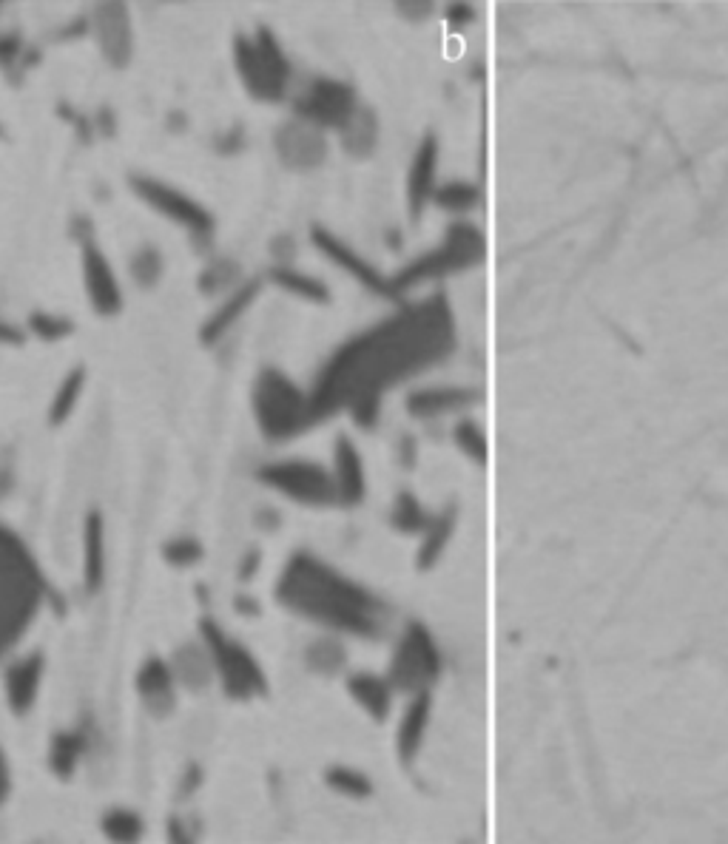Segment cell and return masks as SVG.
<instances>
[{
  "instance_id": "cell-28",
  "label": "cell",
  "mask_w": 728,
  "mask_h": 844,
  "mask_svg": "<svg viewBox=\"0 0 728 844\" xmlns=\"http://www.w3.org/2000/svg\"><path fill=\"white\" fill-rule=\"evenodd\" d=\"M393 523L399 526L401 532H427L433 518L424 512V506L410 492H404V495H399L396 509H393Z\"/></svg>"
},
{
  "instance_id": "cell-37",
  "label": "cell",
  "mask_w": 728,
  "mask_h": 844,
  "mask_svg": "<svg viewBox=\"0 0 728 844\" xmlns=\"http://www.w3.org/2000/svg\"><path fill=\"white\" fill-rule=\"evenodd\" d=\"M165 557H168L171 563H182V566H188V563H197V560H200L202 546L197 543V540L180 538L165 546Z\"/></svg>"
},
{
  "instance_id": "cell-26",
  "label": "cell",
  "mask_w": 728,
  "mask_h": 844,
  "mask_svg": "<svg viewBox=\"0 0 728 844\" xmlns=\"http://www.w3.org/2000/svg\"><path fill=\"white\" fill-rule=\"evenodd\" d=\"M254 296H256V285H245V288H239L237 293L231 296V302L219 307L217 316L202 327V342H214V339H219V336H222V333L234 324V319H237L239 313L251 305V299H254Z\"/></svg>"
},
{
  "instance_id": "cell-35",
  "label": "cell",
  "mask_w": 728,
  "mask_h": 844,
  "mask_svg": "<svg viewBox=\"0 0 728 844\" xmlns=\"http://www.w3.org/2000/svg\"><path fill=\"white\" fill-rule=\"evenodd\" d=\"M160 270H163V259H160V253L151 251V248L137 253V256H134V262H131V273H134V279H137L140 285H146V288L160 279Z\"/></svg>"
},
{
  "instance_id": "cell-31",
  "label": "cell",
  "mask_w": 728,
  "mask_h": 844,
  "mask_svg": "<svg viewBox=\"0 0 728 844\" xmlns=\"http://www.w3.org/2000/svg\"><path fill=\"white\" fill-rule=\"evenodd\" d=\"M80 751H83V737H77V734L57 737L55 745H52V768L60 776H69L74 771V762H77Z\"/></svg>"
},
{
  "instance_id": "cell-23",
  "label": "cell",
  "mask_w": 728,
  "mask_h": 844,
  "mask_svg": "<svg viewBox=\"0 0 728 844\" xmlns=\"http://www.w3.org/2000/svg\"><path fill=\"white\" fill-rule=\"evenodd\" d=\"M339 134L350 154H367L379 140V120L370 108L359 106V111L347 120V126Z\"/></svg>"
},
{
  "instance_id": "cell-27",
  "label": "cell",
  "mask_w": 728,
  "mask_h": 844,
  "mask_svg": "<svg viewBox=\"0 0 728 844\" xmlns=\"http://www.w3.org/2000/svg\"><path fill=\"white\" fill-rule=\"evenodd\" d=\"M453 523H455V515L453 512H441L438 518H433V523L427 526V538H424V546H421L419 552V566H430V563H436V557L441 555V549L447 546V540H450V532H453Z\"/></svg>"
},
{
  "instance_id": "cell-15",
  "label": "cell",
  "mask_w": 728,
  "mask_h": 844,
  "mask_svg": "<svg viewBox=\"0 0 728 844\" xmlns=\"http://www.w3.org/2000/svg\"><path fill=\"white\" fill-rule=\"evenodd\" d=\"M174 674H171V665L163 663V660H148L140 674H137V691H140V700L146 705L148 711L154 717H168L174 711Z\"/></svg>"
},
{
  "instance_id": "cell-10",
  "label": "cell",
  "mask_w": 728,
  "mask_h": 844,
  "mask_svg": "<svg viewBox=\"0 0 728 844\" xmlns=\"http://www.w3.org/2000/svg\"><path fill=\"white\" fill-rule=\"evenodd\" d=\"M259 478L282 495L293 501L308 503V506H330L336 503V484L328 469L308 461H285V464H271L259 472Z\"/></svg>"
},
{
  "instance_id": "cell-4",
  "label": "cell",
  "mask_w": 728,
  "mask_h": 844,
  "mask_svg": "<svg viewBox=\"0 0 728 844\" xmlns=\"http://www.w3.org/2000/svg\"><path fill=\"white\" fill-rule=\"evenodd\" d=\"M237 72L245 89L256 100L276 103L291 89V63L268 29H259L254 37H237Z\"/></svg>"
},
{
  "instance_id": "cell-22",
  "label": "cell",
  "mask_w": 728,
  "mask_h": 844,
  "mask_svg": "<svg viewBox=\"0 0 728 844\" xmlns=\"http://www.w3.org/2000/svg\"><path fill=\"white\" fill-rule=\"evenodd\" d=\"M427 717H430V697L427 691H419L413 705L407 708V714L401 719L399 725V754L410 762L416 751H419L421 737H424V728H427Z\"/></svg>"
},
{
  "instance_id": "cell-34",
  "label": "cell",
  "mask_w": 728,
  "mask_h": 844,
  "mask_svg": "<svg viewBox=\"0 0 728 844\" xmlns=\"http://www.w3.org/2000/svg\"><path fill=\"white\" fill-rule=\"evenodd\" d=\"M455 441H458V447L464 449L470 458H475L478 464H484V458H487V441H484L481 427H475L473 421H464V424L455 430Z\"/></svg>"
},
{
  "instance_id": "cell-3",
  "label": "cell",
  "mask_w": 728,
  "mask_h": 844,
  "mask_svg": "<svg viewBox=\"0 0 728 844\" xmlns=\"http://www.w3.org/2000/svg\"><path fill=\"white\" fill-rule=\"evenodd\" d=\"M46 583L23 540L0 526V651L12 648L35 620Z\"/></svg>"
},
{
  "instance_id": "cell-7",
  "label": "cell",
  "mask_w": 728,
  "mask_h": 844,
  "mask_svg": "<svg viewBox=\"0 0 728 844\" xmlns=\"http://www.w3.org/2000/svg\"><path fill=\"white\" fill-rule=\"evenodd\" d=\"M293 108H296L299 120H305L319 131H325V128L342 131L347 126V120L359 111V97H356L353 86H347L342 80L316 77L296 94Z\"/></svg>"
},
{
  "instance_id": "cell-38",
  "label": "cell",
  "mask_w": 728,
  "mask_h": 844,
  "mask_svg": "<svg viewBox=\"0 0 728 844\" xmlns=\"http://www.w3.org/2000/svg\"><path fill=\"white\" fill-rule=\"evenodd\" d=\"M234 279H237V268H234L231 262H214V265H208V268H205L200 285H202V290H217V288H225V285H228V282H234Z\"/></svg>"
},
{
  "instance_id": "cell-33",
  "label": "cell",
  "mask_w": 728,
  "mask_h": 844,
  "mask_svg": "<svg viewBox=\"0 0 728 844\" xmlns=\"http://www.w3.org/2000/svg\"><path fill=\"white\" fill-rule=\"evenodd\" d=\"M308 663L316 671H336L345 663V654H342V646H336L333 640H319L308 648Z\"/></svg>"
},
{
  "instance_id": "cell-29",
  "label": "cell",
  "mask_w": 728,
  "mask_h": 844,
  "mask_svg": "<svg viewBox=\"0 0 728 844\" xmlns=\"http://www.w3.org/2000/svg\"><path fill=\"white\" fill-rule=\"evenodd\" d=\"M433 197H436V202L444 211L467 214L475 202H478V191H475L473 185H467V182H450V185H444V188H436Z\"/></svg>"
},
{
  "instance_id": "cell-25",
  "label": "cell",
  "mask_w": 728,
  "mask_h": 844,
  "mask_svg": "<svg viewBox=\"0 0 728 844\" xmlns=\"http://www.w3.org/2000/svg\"><path fill=\"white\" fill-rule=\"evenodd\" d=\"M350 694L362 702L364 708L376 719H382L387 714V708H390V688L382 680L370 677V674H356L350 680Z\"/></svg>"
},
{
  "instance_id": "cell-42",
  "label": "cell",
  "mask_w": 728,
  "mask_h": 844,
  "mask_svg": "<svg viewBox=\"0 0 728 844\" xmlns=\"http://www.w3.org/2000/svg\"><path fill=\"white\" fill-rule=\"evenodd\" d=\"M0 342H20L18 330H12V327L0 324Z\"/></svg>"
},
{
  "instance_id": "cell-5",
  "label": "cell",
  "mask_w": 728,
  "mask_h": 844,
  "mask_svg": "<svg viewBox=\"0 0 728 844\" xmlns=\"http://www.w3.org/2000/svg\"><path fill=\"white\" fill-rule=\"evenodd\" d=\"M254 413L262 432L273 441L291 438L310 427L308 393H302L291 378L276 370H265L256 381Z\"/></svg>"
},
{
  "instance_id": "cell-18",
  "label": "cell",
  "mask_w": 728,
  "mask_h": 844,
  "mask_svg": "<svg viewBox=\"0 0 728 844\" xmlns=\"http://www.w3.org/2000/svg\"><path fill=\"white\" fill-rule=\"evenodd\" d=\"M333 484H336V498L342 503H359L364 498V467L362 455L356 452V447L339 438L336 441V458H333Z\"/></svg>"
},
{
  "instance_id": "cell-20",
  "label": "cell",
  "mask_w": 728,
  "mask_h": 844,
  "mask_svg": "<svg viewBox=\"0 0 728 844\" xmlns=\"http://www.w3.org/2000/svg\"><path fill=\"white\" fill-rule=\"evenodd\" d=\"M43 680V657L40 654H29L9 668L6 674V691H9V702L12 708L23 714L32 708V702L37 697V688Z\"/></svg>"
},
{
  "instance_id": "cell-8",
  "label": "cell",
  "mask_w": 728,
  "mask_h": 844,
  "mask_svg": "<svg viewBox=\"0 0 728 844\" xmlns=\"http://www.w3.org/2000/svg\"><path fill=\"white\" fill-rule=\"evenodd\" d=\"M202 637H205V648L211 651L214 671L222 677V685L231 697H254L265 691V677L245 648L231 637H225L214 623H202Z\"/></svg>"
},
{
  "instance_id": "cell-21",
  "label": "cell",
  "mask_w": 728,
  "mask_h": 844,
  "mask_svg": "<svg viewBox=\"0 0 728 844\" xmlns=\"http://www.w3.org/2000/svg\"><path fill=\"white\" fill-rule=\"evenodd\" d=\"M470 398H475L473 390H464V387H438V390H421L416 396H410L407 401V410L416 415V418H433V415L450 413V410H458L464 404H470Z\"/></svg>"
},
{
  "instance_id": "cell-24",
  "label": "cell",
  "mask_w": 728,
  "mask_h": 844,
  "mask_svg": "<svg viewBox=\"0 0 728 844\" xmlns=\"http://www.w3.org/2000/svg\"><path fill=\"white\" fill-rule=\"evenodd\" d=\"M106 543H103V521L100 515H91L86 523V586L91 592L103 580V566H106Z\"/></svg>"
},
{
  "instance_id": "cell-17",
  "label": "cell",
  "mask_w": 728,
  "mask_h": 844,
  "mask_svg": "<svg viewBox=\"0 0 728 844\" xmlns=\"http://www.w3.org/2000/svg\"><path fill=\"white\" fill-rule=\"evenodd\" d=\"M313 239H316V245L328 253L333 262H339L347 273H353V276H356L359 282H364L367 288L376 290V293H382V296H396L393 288H390V282H384L382 276L373 270V265H367L359 253L350 251L342 239H336V236L328 234V231H322V228H316V231H313Z\"/></svg>"
},
{
  "instance_id": "cell-6",
  "label": "cell",
  "mask_w": 728,
  "mask_h": 844,
  "mask_svg": "<svg viewBox=\"0 0 728 844\" xmlns=\"http://www.w3.org/2000/svg\"><path fill=\"white\" fill-rule=\"evenodd\" d=\"M481 256H484V236L467 222H455V225H450L447 236L441 239V245L419 256V259H413L390 282V288H393V293H399V290L413 288L419 282L441 279V276H450L461 268H473L475 262H481Z\"/></svg>"
},
{
  "instance_id": "cell-32",
  "label": "cell",
  "mask_w": 728,
  "mask_h": 844,
  "mask_svg": "<svg viewBox=\"0 0 728 844\" xmlns=\"http://www.w3.org/2000/svg\"><path fill=\"white\" fill-rule=\"evenodd\" d=\"M273 279H276L282 288L293 290V293H299V296H308V299H313V302H325V299H328L325 288H322L319 282L308 279V276H302V273H293V270H276V273H273Z\"/></svg>"
},
{
  "instance_id": "cell-2",
  "label": "cell",
  "mask_w": 728,
  "mask_h": 844,
  "mask_svg": "<svg viewBox=\"0 0 728 844\" xmlns=\"http://www.w3.org/2000/svg\"><path fill=\"white\" fill-rule=\"evenodd\" d=\"M276 597L296 614L359 637L382 634L387 606L364 586L342 577L319 557L296 555L279 577Z\"/></svg>"
},
{
  "instance_id": "cell-12",
  "label": "cell",
  "mask_w": 728,
  "mask_h": 844,
  "mask_svg": "<svg viewBox=\"0 0 728 844\" xmlns=\"http://www.w3.org/2000/svg\"><path fill=\"white\" fill-rule=\"evenodd\" d=\"M276 151H279V160L285 162L288 168H296V171H310L316 168L319 162L325 160L328 154V143H325V134L319 128H313L305 120H291L285 126H279L276 131Z\"/></svg>"
},
{
  "instance_id": "cell-41",
  "label": "cell",
  "mask_w": 728,
  "mask_h": 844,
  "mask_svg": "<svg viewBox=\"0 0 728 844\" xmlns=\"http://www.w3.org/2000/svg\"><path fill=\"white\" fill-rule=\"evenodd\" d=\"M9 788H12V779H9V768H6V756L0 754V802H6Z\"/></svg>"
},
{
  "instance_id": "cell-19",
  "label": "cell",
  "mask_w": 728,
  "mask_h": 844,
  "mask_svg": "<svg viewBox=\"0 0 728 844\" xmlns=\"http://www.w3.org/2000/svg\"><path fill=\"white\" fill-rule=\"evenodd\" d=\"M168 665H171L174 680L185 685V688H191V691L205 688V685L211 683V677H214L211 651L205 646H197V643H188V646L177 648Z\"/></svg>"
},
{
  "instance_id": "cell-40",
  "label": "cell",
  "mask_w": 728,
  "mask_h": 844,
  "mask_svg": "<svg viewBox=\"0 0 728 844\" xmlns=\"http://www.w3.org/2000/svg\"><path fill=\"white\" fill-rule=\"evenodd\" d=\"M330 782H333V788H339V791L345 793H367V782H364L362 776L353 771H345V768L330 773Z\"/></svg>"
},
{
  "instance_id": "cell-11",
  "label": "cell",
  "mask_w": 728,
  "mask_h": 844,
  "mask_svg": "<svg viewBox=\"0 0 728 844\" xmlns=\"http://www.w3.org/2000/svg\"><path fill=\"white\" fill-rule=\"evenodd\" d=\"M131 185H134V191L146 199L151 208H157V211L168 216V219L185 225L191 234H208V231H211V216H208V211L200 208L191 197L174 191L171 185L148 180V177H137Z\"/></svg>"
},
{
  "instance_id": "cell-1",
  "label": "cell",
  "mask_w": 728,
  "mask_h": 844,
  "mask_svg": "<svg viewBox=\"0 0 728 844\" xmlns=\"http://www.w3.org/2000/svg\"><path fill=\"white\" fill-rule=\"evenodd\" d=\"M453 347L455 322L444 296L404 307L333 353L308 396L310 424L347 407L370 427L384 390L447 359Z\"/></svg>"
},
{
  "instance_id": "cell-30",
  "label": "cell",
  "mask_w": 728,
  "mask_h": 844,
  "mask_svg": "<svg viewBox=\"0 0 728 844\" xmlns=\"http://www.w3.org/2000/svg\"><path fill=\"white\" fill-rule=\"evenodd\" d=\"M103 830L114 842H134L143 833V822L131 813V810H111L103 819Z\"/></svg>"
},
{
  "instance_id": "cell-36",
  "label": "cell",
  "mask_w": 728,
  "mask_h": 844,
  "mask_svg": "<svg viewBox=\"0 0 728 844\" xmlns=\"http://www.w3.org/2000/svg\"><path fill=\"white\" fill-rule=\"evenodd\" d=\"M80 387H83V370H74L72 376H66L60 393H57L55 407H52V421H63L66 415L72 413L74 398L80 393Z\"/></svg>"
},
{
  "instance_id": "cell-9",
  "label": "cell",
  "mask_w": 728,
  "mask_h": 844,
  "mask_svg": "<svg viewBox=\"0 0 728 844\" xmlns=\"http://www.w3.org/2000/svg\"><path fill=\"white\" fill-rule=\"evenodd\" d=\"M438 668H441V657L433 637L419 623L410 626L393 654L390 683L401 691H424L438 677Z\"/></svg>"
},
{
  "instance_id": "cell-14",
  "label": "cell",
  "mask_w": 728,
  "mask_h": 844,
  "mask_svg": "<svg viewBox=\"0 0 728 844\" xmlns=\"http://www.w3.org/2000/svg\"><path fill=\"white\" fill-rule=\"evenodd\" d=\"M436 168H438V140L436 134H427L416 148V157L410 165V180H407V194H410V214L419 219L424 205L436 194Z\"/></svg>"
},
{
  "instance_id": "cell-16",
  "label": "cell",
  "mask_w": 728,
  "mask_h": 844,
  "mask_svg": "<svg viewBox=\"0 0 728 844\" xmlns=\"http://www.w3.org/2000/svg\"><path fill=\"white\" fill-rule=\"evenodd\" d=\"M83 276H86V290H89L91 305L100 313H117L120 310V288L111 273L106 256L94 245H86L83 251Z\"/></svg>"
},
{
  "instance_id": "cell-39",
  "label": "cell",
  "mask_w": 728,
  "mask_h": 844,
  "mask_svg": "<svg viewBox=\"0 0 728 844\" xmlns=\"http://www.w3.org/2000/svg\"><path fill=\"white\" fill-rule=\"evenodd\" d=\"M32 327H35V333L46 336V339L66 336V333L72 330V324L66 322V319H55V316H46V313H37V316H32Z\"/></svg>"
},
{
  "instance_id": "cell-13",
  "label": "cell",
  "mask_w": 728,
  "mask_h": 844,
  "mask_svg": "<svg viewBox=\"0 0 728 844\" xmlns=\"http://www.w3.org/2000/svg\"><path fill=\"white\" fill-rule=\"evenodd\" d=\"M91 23H94V35L100 40V49L109 57V63L126 66V60L131 57V26H128L126 9L117 3L97 6Z\"/></svg>"
}]
</instances>
